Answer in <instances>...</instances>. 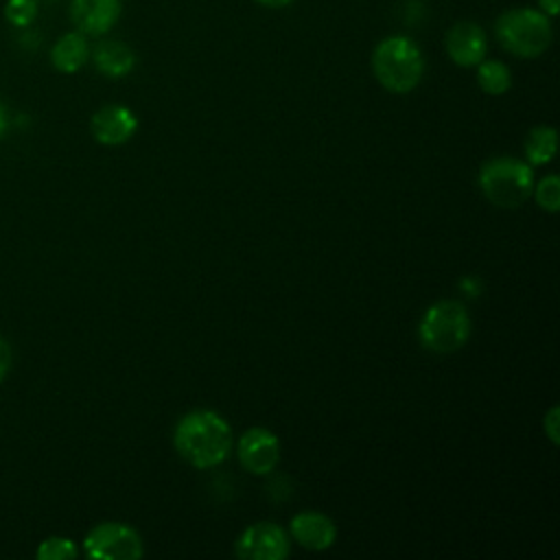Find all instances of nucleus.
I'll use <instances>...</instances> for the list:
<instances>
[{
	"mask_svg": "<svg viewBox=\"0 0 560 560\" xmlns=\"http://www.w3.org/2000/svg\"><path fill=\"white\" fill-rule=\"evenodd\" d=\"M177 453L195 468H210L221 464L232 446V431L228 422L208 409L186 413L173 433Z\"/></svg>",
	"mask_w": 560,
	"mask_h": 560,
	"instance_id": "f257e3e1",
	"label": "nucleus"
},
{
	"mask_svg": "<svg viewBox=\"0 0 560 560\" xmlns=\"http://www.w3.org/2000/svg\"><path fill=\"white\" fill-rule=\"evenodd\" d=\"M376 81L394 94L411 92L424 72V57L418 44L405 35H392L376 44L372 52Z\"/></svg>",
	"mask_w": 560,
	"mask_h": 560,
	"instance_id": "f03ea898",
	"label": "nucleus"
},
{
	"mask_svg": "<svg viewBox=\"0 0 560 560\" xmlns=\"http://www.w3.org/2000/svg\"><path fill=\"white\" fill-rule=\"evenodd\" d=\"M494 35L499 44L523 59L542 55L551 44V22L540 9L516 7L503 11L494 22Z\"/></svg>",
	"mask_w": 560,
	"mask_h": 560,
	"instance_id": "7ed1b4c3",
	"label": "nucleus"
},
{
	"mask_svg": "<svg viewBox=\"0 0 560 560\" xmlns=\"http://www.w3.org/2000/svg\"><path fill=\"white\" fill-rule=\"evenodd\" d=\"M479 186L486 199L499 208H518L534 188L532 166L516 158H492L479 171Z\"/></svg>",
	"mask_w": 560,
	"mask_h": 560,
	"instance_id": "20e7f679",
	"label": "nucleus"
},
{
	"mask_svg": "<svg viewBox=\"0 0 560 560\" xmlns=\"http://www.w3.org/2000/svg\"><path fill=\"white\" fill-rule=\"evenodd\" d=\"M418 332L427 350L438 354H451L468 341L470 319L459 302L442 300L427 308Z\"/></svg>",
	"mask_w": 560,
	"mask_h": 560,
	"instance_id": "39448f33",
	"label": "nucleus"
},
{
	"mask_svg": "<svg viewBox=\"0 0 560 560\" xmlns=\"http://www.w3.org/2000/svg\"><path fill=\"white\" fill-rule=\"evenodd\" d=\"M83 549L94 560H136L142 556V538L125 523H101L90 529Z\"/></svg>",
	"mask_w": 560,
	"mask_h": 560,
	"instance_id": "423d86ee",
	"label": "nucleus"
},
{
	"mask_svg": "<svg viewBox=\"0 0 560 560\" xmlns=\"http://www.w3.org/2000/svg\"><path fill=\"white\" fill-rule=\"evenodd\" d=\"M236 553L247 560H282L289 556V538L273 523H256L238 536Z\"/></svg>",
	"mask_w": 560,
	"mask_h": 560,
	"instance_id": "0eeeda50",
	"label": "nucleus"
},
{
	"mask_svg": "<svg viewBox=\"0 0 560 560\" xmlns=\"http://www.w3.org/2000/svg\"><path fill=\"white\" fill-rule=\"evenodd\" d=\"M238 459L252 475H267L276 468L280 459L278 438L262 427L245 431L238 440Z\"/></svg>",
	"mask_w": 560,
	"mask_h": 560,
	"instance_id": "6e6552de",
	"label": "nucleus"
},
{
	"mask_svg": "<svg viewBox=\"0 0 560 560\" xmlns=\"http://www.w3.org/2000/svg\"><path fill=\"white\" fill-rule=\"evenodd\" d=\"M488 50L486 31L475 22H457L446 33V52L462 68L477 66Z\"/></svg>",
	"mask_w": 560,
	"mask_h": 560,
	"instance_id": "1a4fd4ad",
	"label": "nucleus"
},
{
	"mask_svg": "<svg viewBox=\"0 0 560 560\" xmlns=\"http://www.w3.org/2000/svg\"><path fill=\"white\" fill-rule=\"evenodd\" d=\"M90 129L96 142L107 147H118V144H125L136 133L138 120L133 112L125 105H105L92 116Z\"/></svg>",
	"mask_w": 560,
	"mask_h": 560,
	"instance_id": "9d476101",
	"label": "nucleus"
},
{
	"mask_svg": "<svg viewBox=\"0 0 560 560\" xmlns=\"http://www.w3.org/2000/svg\"><path fill=\"white\" fill-rule=\"evenodd\" d=\"M120 0H72L70 18L79 33L83 35H103L120 18Z\"/></svg>",
	"mask_w": 560,
	"mask_h": 560,
	"instance_id": "9b49d317",
	"label": "nucleus"
},
{
	"mask_svg": "<svg viewBox=\"0 0 560 560\" xmlns=\"http://www.w3.org/2000/svg\"><path fill=\"white\" fill-rule=\"evenodd\" d=\"M291 534L304 549L322 551L335 542L337 529L328 516L319 512H302L291 518Z\"/></svg>",
	"mask_w": 560,
	"mask_h": 560,
	"instance_id": "f8f14e48",
	"label": "nucleus"
},
{
	"mask_svg": "<svg viewBox=\"0 0 560 560\" xmlns=\"http://www.w3.org/2000/svg\"><path fill=\"white\" fill-rule=\"evenodd\" d=\"M92 59H94L96 70L109 79H120V77L129 74L136 63L133 50L127 44L112 42V39L96 44Z\"/></svg>",
	"mask_w": 560,
	"mask_h": 560,
	"instance_id": "ddd939ff",
	"label": "nucleus"
},
{
	"mask_svg": "<svg viewBox=\"0 0 560 560\" xmlns=\"http://www.w3.org/2000/svg\"><path fill=\"white\" fill-rule=\"evenodd\" d=\"M90 57V48H88V39L83 33H66L63 37L57 39V44L50 50V59L52 66L59 72H77L79 68H83V63Z\"/></svg>",
	"mask_w": 560,
	"mask_h": 560,
	"instance_id": "4468645a",
	"label": "nucleus"
},
{
	"mask_svg": "<svg viewBox=\"0 0 560 560\" xmlns=\"http://www.w3.org/2000/svg\"><path fill=\"white\" fill-rule=\"evenodd\" d=\"M477 83L479 88L490 94V96H499L505 94L512 85V74L508 70V66L499 59H481L477 63Z\"/></svg>",
	"mask_w": 560,
	"mask_h": 560,
	"instance_id": "2eb2a0df",
	"label": "nucleus"
},
{
	"mask_svg": "<svg viewBox=\"0 0 560 560\" xmlns=\"http://www.w3.org/2000/svg\"><path fill=\"white\" fill-rule=\"evenodd\" d=\"M556 129L551 127H536L527 133L525 138V155L529 160V164H547L551 162L553 153H556Z\"/></svg>",
	"mask_w": 560,
	"mask_h": 560,
	"instance_id": "dca6fc26",
	"label": "nucleus"
},
{
	"mask_svg": "<svg viewBox=\"0 0 560 560\" xmlns=\"http://www.w3.org/2000/svg\"><path fill=\"white\" fill-rule=\"evenodd\" d=\"M77 545L63 536H50L39 542L37 558L39 560H72L77 558Z\"/></svg>",
	"mask_w": 560,
	"mask_h": 560,
	"instance_id": "f3484780",
	"label": "nucleus"
},
{
	"mask_svg": "<svg viewBox=\"0 0 560 560\" xmlns=\"http://www.w3.org/2000/svg\"><path fill=\"white\" fill-rule=\"evenodd\" d=\"M536 203L545 208L547 212H558L560 208V177L558 175H547L538 186H536Z\"/></svg>",
	"mask_w": 560,
	"mask_h": 560,
	"instance_id": "a211bd4d",
	"label": "nucleus"
},
{
	"mask_svg": "<svg viewBox=\"0 0 560 560\" xmlns=\"http://www.w3.org/2000/svg\"><path fill=\"white\" fill-rule=\"evenodd\" d=\"M4 15L13 26H28L37 15V2L35 0H9Z\"/></svg>",
	"mask_w": 560,
	"mask_h": 560,
	"instance_id": "6ab92c4d",
	"label": "nucleus"
},
{
	"mask_svg": "<svg viewBox=\"0 0 560 560\" xmlns=\"http://www.w3.org/2000/svg\"><path fill=\"white\" fill-rule=\"evenodd\" d=\"M558 416H560V411H558V407H551L549 409V413L545 416V420H542V424H545V433L549 435V440L553 442V444H558L560 440H558Z\"/></svg>",
	"mask_w": 560,
	"mask_h": 560,
	"instance_id": "aec40b11",
	"label": "nucleus"
},
{
	"mask_svg": "<svg viewBox=\"0 0 560 560\" xmlns=\"http://www.w3.org/2000/svg\"><path fill=\"white\" fill-rule=\"evenodd\" d=\"M11 361H13L11 346L0 337V381L9 374V370H11Z\"/></svg>",
	"mask_w": 560,
	"mask_h": 560,
	"instance_id": "412c9836",
	"label": "nucleus"
},
{
	"mask_svg": "<svg viewBox=\"0 0 560 560\" xmlns=\"http://www.w3.org/2000/svg\"><path fill=\"white\" fill-rule=\"evenodd\" d=\"M558 7H560V0H538V9L547 15V18H553L558 13Z\"/></svg>",
	"mask_w": 560,
	"mask_h": 560,
	"instance_id": "4be33fe9",
	"label": "nucleus"
},
{
	"mask_svg": "<svg viewBox=\"0 0 560 560\" xmlns=\"http://www.w3.org/2000/svg\"><path fill=\"white\" fill-rule=\"evenodd\" d=\"M256 4H260V7H265V9H284V7H289L293 0H254Z\"/></svg>",
	"mask_w": 560,
	"mask_h": 560,
	"instance_id": "5701e85b",
	"label": "nucleus"
},
{
	"mask_svg": "<svg viewBox=\"0 0 560 560\" xmlns=\"http://www.w3.org/2000/svg\"><path fill=\"white\" fill-rule=\"evenodd\" d=\"M7 125H9V118H7V109H4V105L0 103V136L7 131Z\"/></svg>",
	"mask_w": 560,
	"mask_h": 560,
	"instance_id": "b1692460",
	"label": "nucleus"
}]
</instances>
